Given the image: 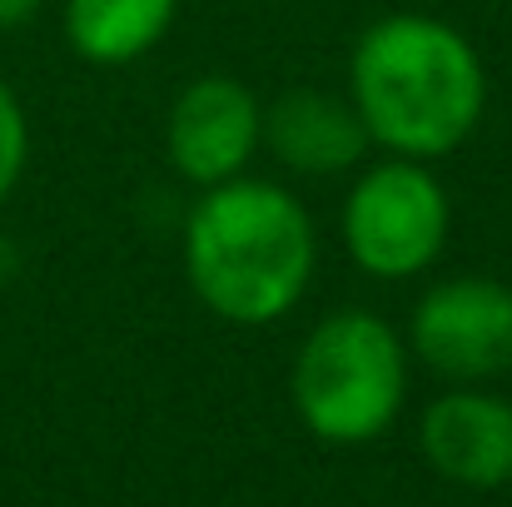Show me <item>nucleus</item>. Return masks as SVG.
I'll use <instances>...</instances> for the list:
<instances>
[{
    "label": "nucleus",
    "instance_id": "obj_1",
    "mask_svg": "<svg viewBox=\"0 0 512 507\" xmlns=\"http://www.w3.org/2000/svg\"><path fill=\"white\" fill-rule=\"evenodd\" d=\"M348 100L378 150L428 165L473 140L488 110V70L458 25L398 10L358 35Z\"/></svg>",
    "mask_w": 512,
    "mask_h": 507
},
{
    "label": "nucleus",
    "instance_id": "obj_2",
    "mask_svg": "<svg viewBox=\"0 0 512 507\" xmlns=\"http://www.w3.org/2000/svg\"><path fill=\"white\" fill-rule=\"evenodd\" d=\"M319 234L299 194L269 179H224L184 224V279L194 299L234 324L264 329L299 309L314 284Z\"/></svg>",
    "mask_w": 512,
    "mask_h": 507
},
{
    "label": "nucleus",
    "instance_id": "obj_3",
    "mask_svg": "<svg viewBox=\"0 0 512 507\" xmlns=\"http://www.w3.org/2000/svg\"><path fill=\"white\" fill-rule=\"evenodd\" d=\"M408 398V343L368 309L324 314L294 353L289 403L299 423L334 448L383 438Z\"/></svg>",
    "mask_w": 512,
    "mask_h": 507
},
{
    "label": "nucleus",
    "instance_id": "obj_4",
    "mask_svg": "<svg viewBox=\"0 0 512 507\" xmlns=\"http://www.w3.org/2000/svg\"><path fill=\"white\" fill-rule=\"evenodd\" d=\"M343 249L368 279H418L438 264L448 229H453V204L438 174L423 160H383L363 169L343 199Z\"/></svg>",
    "mask_w": 512,
    "mask_h": 507
},
{
    "label": "nucleus",
    "instance_id": "obj_5",
    "mask_svg": "<svg viewBox=\"0 0 512 507\" xmlns=\"http://www.w3.org/2000/svg\"><path fill=\"white\" fill-rule=\"evenodd\" d=\"M408 353L448 383H488L512 373V284L488 274L433 284L413 309Z\"/></svg>",
    "mask_w": 512,
    "mask_h": 507
},
{
    "label": "nucleus",
    "instance_id": "obj_6",
    "mask_svg": "<svg viewBox=\"0 0 512 507\" xmlns=\"http://www.w3.org/2000/svg\"><path fill=\"white\" fill-rule=\"evenodd\" d=\"M264 145V105L234 75H199L170 105L165 155L184 184L214 189L239 179Z\"/></svg>",
    "mask_w": 512,
    "mask_h": 507
},
{
    "label": "nucleus",
    "instance_id": "obj_7",
    "mask_svg": "<svg viewBox=\"0 0 512 507\" xmlns=\"http://www.w3.org/2000/svg\"><path fill=\"white\" fill-rule=\"evenodd\" d=\"M418 448L428 468L468 493H493L512 483V403L478 388L458 383L438 393L418 418Z\"/></svg>",
    "mask_w": 512,
    "mask_h": 507
},
{
    "label": "nucleus",
    "instance_id": "obj_8",
    "mask_svg": "<svg viewBox=\"0 0 512 507\" xmlns=\"http://www.w3.org/2000/svg\"><path fill=\"white\" fill-rule=\"evenodd\" d=\"M264 145L284 169L329 179V174H343V169L358 165L373 140H368L348 95L284 90L264 110Z\"/></svg>",
    "mask_w": 512,
    "mask_h": 507
},
{
    "label": "nucleus",
    "instance_id": "obj_9",
    "mask_svg": "<svg viewBox=\"0 0 512 507\" xmlns=\"http://www.w3.org/2000/svg\"><path fill=\"white\" fill-rule=\"evenodd\" d=\"M179 0H65V40L85 65H130L174 25Z\"/></svg>",
    "mask_w": 512,
    "mask_h": 507
},
{
    "label": "nucleus",
    "instance_id": "obj_10",
    "mask_svg": "<svg viewBox=\"0 0 512 507\" xmlns=\"http://www.w3.org/2000/svg\"><path fill=\"white\" fill-rule=\"evenodd\" d=\"M25 165H30V120H25L15 90L0 80V204L15 194Z\"/></svg>",
    "mask_w": 512,
    "mask_h": 507
},
{
    "label": "nucleus",
    "instance_id": "obj_11",
    "mask_svg": "<svg viewBox=\"0 0 512 507\" xmlns=\"http://www.w3.org/2000/svg\"><path fill=\"white\" fill-rule=\"evenodd\" d=\"M45 0H0V30H15V25H25L35 10H40Z\"/></svg>",
    "mask_w": 512,
    "mask_h": 507
}]
</instances>
